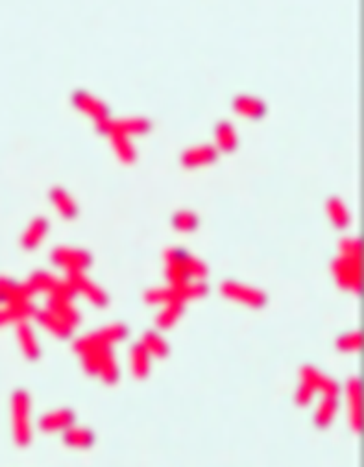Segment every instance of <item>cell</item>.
<instances>
[{
	"label": "cell",
	"mask_w": 364,
	"mask_h": 467,
	"mask_svg": "<svg viewBox=\"0 0 364 467\" xmlns=\"http://www.w3.org/2000/svg\"><path fill=\"white\" fill-rule=\"evenodd\" d=\"M359 240L357 239H344L341 242V257L346 259H355L359 261Z\"/></svg>",
	"instance_id": "f546056e"
},
{
	"label": "cell",
	"mask_w": 364,
	"mask_h": 467,
	"mask_svg": "<svg viewBox=\"0 0 364 467\" xmlns=\"http://www.w3.org/2000/svg\"><path fill=\"white\" fill-rule=\"evenodd\" d=\"M215 141H216V146H218V150H221V152H225V153L233 152V150L237 148V144H239V138H237L235 129H233V126H231L230 122H225V120L224 122H221V124H216Z\"/></svg>",
	"instance_id": "2e32d148"
},
{
	"label": "cell",
	"mask_w": 364,
	"mask_h": 467,
	"mask_svg": "<svg viewBox=\"0 0 364 467\" xmlns=\"http://www.w3.org/2000/svg\"><path fill=\"white\" fill-rule=\"evenodd\" d=\"M48 233V222L47 218H34L30 222V225L26 227V231L23 233V239H20V244H23V248L26 249H34L37 248V244L47 237Z\"/></svg>",
	"instance_id": "5bb4252c"
},
{
	"label": "cell",
	"mask_w": 364,
	"mask_h": 467,
	"mask_svg": "<svg viewBox=\"0 0 364 467\" xmlns=\"http://www.w3.org/2000/svg\"><path fill=\"white\" fill-rule=\"evenodd\" d=\"M172 225L180 231H194L198 227V216L192 211H180L172 216Z\"/></svg>",
	"instance_id": "4316f807"
},
{
	"label": "cell",
	"mask_w": 364,
	"mask_h": 467,
	"mask_svg": "<svg viewBox=\"0 0 364 467\" xmlns=\"http://www.w3.org/2000/svg\"><path fill=\"white\" fill-rule=\"evenodd\" d=\"M83 357V367L89 373H96L100 375L106 382H115L119 377V367H117V360L111 353L110 348L93 349L89 353L82 355Z\"/></svg>",
	"instance_id": "7a4b0ae2"
},
{
	"label": "cell",
	"mask_w": 364,
	"mask_h": 467,
	"mask_svg": "<svg viewBox=\"0 0 364 467\" xmlns=\"http://www.w3.org/2000/svg\"><path fill=\"white\" fill-rule=\"evenodd\" d=\"M72 420H74V414L71 410H58V412H50L41 420V427L45 430H59V429H67L71 427Z\"/></svg>",
	"instance_id": "7402d4cb"
},
{
	"label": "cell",
	"mask_w": 364,
	"mask_h": 467,
	"mask_svg": "<svg viewBox=\"0 0 364 467\" xmlns=\"http://www.w3.org/2000/svg\"><path fill=\"white\" fill-rule=\"evenodd\" d=\"M100 134H120L126 137H134V135H143L150 129V122L141 117H134V119H119V120H106L96 124Z\"/></svg>",
	"instance_id": "277c9868"
},
{
	"label": "cell",
	"mask_w": 364,
	"mask_h": 467,
	"mask_svg": "<svg viewBox=\"0 0 364 467\" xmlns=\"http://www.w3.org/2000/svg\"><path fill=\"white\" fill-rule=\"evenodd\" d=\"M129 358H131V370L139 379H144V377L148 375L150 372V355L148 351L141 345V343H135L134 348H131V353H129Z\"/></svg>",
	"instance_id": "44dd1931"
},
{
	"label": "cell",
	"mask_w": 364,
	"mask_h": 467,
	"mask_svg": "<svg viewBox=\"0 0 364 467\" xmlns=\"http://www.w3.org/2000/svg\"><path fill=\"white\" fill-rule=\"evenodd\" d=\"M52 259L56 264H59L61 268H65V272H83L87 266H89V262H91V257H89V253L83 252V249H76V248H58L52 252Z\"/></svg>",
	"instance_id": "9c48e42d"
},
{
	"label": "cell",
	"mask_w": 364,
	"mask_h": 467,
	"mask_svg": "<svg viewBox=\"0 0 364 467\" xmlns=\"http://www.w3.org/2000/svg\"><path fill=\"white\" fill-rule=\"evenodd\" d=\"M327 215H329L331 222H333L336 229H346L350 225V213H348L341 198L333 196V198L327 200Z\"/></svg>",
	"instance_id": "d6986e66"
},
{
	"label": "cell",
	"mask_w": 364,
	"mask_h": 467,
	"mask_svg": "<svg viewBox=\"0 0 364 467\" xmlns=\"http://www.w3.org/2000/svg\"><path fill=\"white\" fill-rule=\"evenodd\" d=\"M17 334H19V343L23 353L28 358H32V360H35L39 357V343L32 327L26 321H20V324H17Z\"/></svg>",
	"instance_id": "ac0fdd59"
},
{
	"label": "cell",
	"mask_w": 364,
	"mask_h": 467,
	"mask_svg": "<svg viewBox=\"0 0 364 467\" xmlns=\"http://www.w3.org/2000/svg\"><path fill=\"white\" fill-rule=\"evenodd\" d=\"M107 137H110V143L113 150H115L117 158L122 162H126V165H131L135 158H137V152H135V146L131 144L129 137L120 134H107Z\"/></svg>",
	"instance_id": "e0dca14e"
},
{
	"label": "cell",
	"mask_w": 364,
	"mask_h": 467,
	"mask_svg": "<svg viewBox=\"0 0 364 467\" xmlns=\"http://www.w3.org/2000/svg\"><path fill=\"white\" fill-rule=\"evenodd\" d=\"M65 442L71 445H74V447H87V445H91L93 442V436L89 430L86 429H69L67 432H65Z\"/></svg>",
	"instance_id": "83f0119b"
},
{
	"label": "cell",
	"mask_w": 364,
	"mask_h": 467,
	"mask_svg": "<svg viewBox=\"0 0 364 467\" xmlns=\"http://www.w3.org/2000/svg\"><path fill=\"white\" fill-rule=\"evenodd\" d=\"M189 253L180 248H168L165 252V261H167V276L172 286H180L189 283V273L185 268Z\"/></svg>",
	"instance_id": "ba28073f"
},
{
	"label": "cell",
	"mask_w": 364,
	"mask_h": 467,
	"mask_svg": "<svg viewBox=\"0 0 364 467\" xmlns=\"http://www.w3.org/2000/svg\"><path fill=\"white\" fill-rule=\"evenodd\" d=\"M72 104L76 110H80L82 113L89 114L91 119H95L96 124H100V122H106L110 120V110H107V105L104 104L102 100H98L96 96H93L91 93L87 91H76L72 95Z\"/></svg>",
	"instance_id": "5b68a950"
},
{
	"label": "cell",
	"mask_w": 364,
	"mask_h": 467,
	"mask_svg": "<svg viewBox=\"0 0 364 467\" xmlns=\"http://www.w3.org/2000/svg\"><path fill=\"white\" fill-rule=\"evenodd\" d=\"M185 268H187L189 279H191V277H194V279H201V277H206V273H207L206 264H204L200 259L192 257L191 253L187 255V261H185Z\"/></svg>",
	"instance_id": "f1b7e54d"
},
{
	"label": "cell",
	"mask_w": 364,
	"mask_h": 467,
	"mask_svg": "<svg viewBox=\"0 0 364 467\" xmlns=\"http://www.w3.org/2000/svg\"><path fill=\"white\" fill-rule=\"evenodd\" d=\"M222 294H224L225 297H230V300L239 301V303H245V305L249 307H261L264 305V301H266L263 292L237 281H225L224 285H222Z\"/></svg>",
	"instance_id": "8992f818"
},
{
	"label": "cell",
	"mask_w": 364,
	"mask_h": 467,
	"mask_svg": "<svg viewBox=\"0 0 364 467\" xmlns=\"http://www.w3.org/2000/svg\"><path fill=\"white\" fill-rule=\"evenodd\" d=\"M360 345V336L359 333H348L339 340V348L342 351H357Z\"/></svg>",
	"instance_id": "4dcf8cb0"
},
{
	"label": "cell",
	"mask_w": 364,
	"mask_h": 467,
	"mask_svg": "<svg viewBox=\"0 0 364 467\" xmlns=\"http://www.w3.org/2000/svg\"><path fill=\"white\" fill-rule=\"evenodd\" d=\"M233 107H235L237 113L240 117H246V119H261L266 113V105L264 102H261L257 96H237L235 102H233Z\"/></svg>",
	"instance_id": "4fadbf2b"
},
{
	"label": "cell",
	"mask_w": 364,
	"mask_h": 467,
	"mask_svg": "<svg viewBox=\"0 0 364 467\" xmlns=\"http://www.w3.org/2000/svg\"><path fill=\"white\" fill-rule=\"evenodd\" d=\"M141 345L148 351V355H153V357L163 358L168 355V343L158 333H144Z\"/></svg>",
	"instance_id": "603a6c76"
},
{
	"label": "cell",
	"mask_w": 364,
	"mask_h": 467,
	"mask_svg": "<svg viewBox=\"0 0 364 467\" xmlns=\"http://www.w3.org/2000/svg\"><path fill=\"white\" fill-rule=\"evenodd\" d=\"M333 273H335V279L339 281V285L348 288V290L359 292V261L346 257L335 259V262H333Z\"/></svg>",
	"instance_id": "52a82bcc"
},
{
	"label": "cell",
	"mask_w": 364,
	"mask_h": 467,
	"mask_svg": "<svg viewBox=\"0 0 364 467\" xmlns=\"http://www.w3.org/2000/svg\"><path fill=\"white\" fill-rule=\"evenodd\" d=\"M35 316L39 318V321L47 327L50 333H54L56 336H61V338H67L69 334L72 333V327H69L63 319H59L58 316L50 312V310H43V312H35Z\"/></svg>",
	"instance_id": "ffe728a7"
},
{
	"label": "cell",
	"mask_w": 364,
	"mask_h": 467,
	"mask_svg": "<svg viewBox=\"0 0 364 467\" xmlns=\"http://www.w3.org/2000/svg\"><path fill=\"white\" fill-rule=\"evenodd\" d=\"M67 281L71 283V286L74 288V292H76V290L82 292L83 296L89 297V300H91L96 307H106L107 305L106 292L102 290L100 286H96L93 281H89L83 272L67 273Z\"/></svg>",
	"instance_id": "30bf717a"
},
{
	"label": "cell",
	"mask_w": 364,
	"mask_h": 467,
	"mask_svg": "<svg viewBox=\"0 0 364 467\" xmlns=\"http://www.w3.org/2000/svg\"><path fill=\"white\" fill-rule=\"evenodd\" d=\"M182 314H183L182 301H170V303H167V307H165L163 312L158 316V327H161V329H168V327H172Z\"/></svg>",
	"instance_id": "cb8c5ba5"
},
{
	"label": "cell",
	"mask_w": 364,
	"mask_h": 467,
	"mask_svg": "<svg viewBox=\"0 0 364 467\" xmlns=\"http://www.w3.org/2000/svg\"><path fill=\"white\" fill-rule=\"evenodd\" d=\"M48 310L54 312L59 319H63L72 329H74V325H78V321H80L78 310L74 309V305H72L71 300H67V297H50V300H48Z\"/></svg>",
	"instance_id": "7c38bea8"
},
{
	"label": "cell",
	"mask_w": 364,
	"mask_h": 467,
	"mask_svg": "<svg viewBox=\"0 0 364 467\" xmlns=\"http://www.w3.org/2000/svg\"><path fill=\"white\" fill-rule=\"evenodd\" d=\"M50 200H52L54 207L63 215V218H76L78 206L76 201L72 200V196L67 191H63L61 187H54L50 191Z\"/></svg>",
	"instance_id": "9a60e30c"
},
{
	"label": "cell",
	"mask_w": 364,
	"mask_h": 467,
	"mask_svg": "<svg viewBox=\"0 0 364 467\" xmlns=\"http://www.w3.org/2000/svg\"><path fill=\"white\" fill-rule=\"evenodd\" d=\"M348 401H350V420L355 427H359V381L350 379L348 382Z\"/></svg>",
	"instance_id": "484cf974"
},
{
	"label": "cell",
	"mask_w": 364,
	"mask_h": 467,
	"mask_svg": "<svg viewBox=\"0 0 364 467\" xmlns=\"http://www.w3.org/2000/svg\"><path fill=\"white\" fill-rule=\"evenodd\" d=\"M336 406H339L336 397H322V403L317 408V423L320 427H327L331 423L336 414Z\"/></svg>",
	"instance_id": "d4e9b609"
},
{
	"label": "cell",
	"mask_w": 364,
	"mask_h": 467,
	"mask_svg": "<svg viewBox=\"0 0 364 467\" xmlns=\"http://www.w3.org/2000/svg\"><path fill=\"white\" fill-rule=\"evenodd\" d=\"M126 333H128V331H126V327L122 324L110 325L106 329L96 331V333L87 334V336L80 338L74 348H76V351L80 355H86L89 353V351H93V349L110 348V343L119 342V340L124 338Z\"/></svg>",
	"instance_id": "3957f363"
},
{
	"label": "cell",
	"mask_w": 364,
	"mask_h": 467,
	"mask_svg": "<svg viewBox=\"0 0 364 467\" xmlns=\"http://www.w3.org/2000/svg\"><path fill=\"white\" fill-rule=\"evenodd\" d=\"M11 423H13L15 442L19 445L30 442V399L28 394L17 390L11 397Z\"/></svg>",
	"instance_id": "6da1fadb"
},
{
	"label": "cell",
	"mask_w": 364,
	"mask_h": 467,
	"mask_svg": "<svg viewBox=\"0 0 364 467\" xmlns=\"http://www.w3.org/2000/svg\"><path fill=\"white\" fill-rule=\"evenodd\" d=\"M216 158H218V152H216L215 146L200 144V146H194V148L183 152L182 162L185 168H198L211 165V162L216 161Z\"/></svg>",
	"instance_id": "8fae6325"
}]
</instances>
